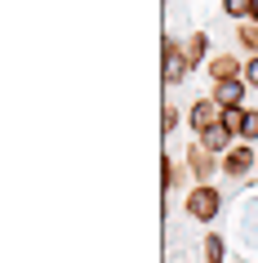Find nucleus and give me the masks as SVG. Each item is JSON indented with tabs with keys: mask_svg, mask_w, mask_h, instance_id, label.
Instances as JSON below:
<instances>
[{
	"mask_svg": "<svg viewBox=\"0 0 258 263\" xmlns=\"http://www.w3.org/2000/svg\"><path fill=\"white\" fill-rule=\"evenodd\" d=\"M183 210H187V219H196V223H214L218 214H223V192H218L214 183H196L187 192V201H183Z\"/></svg>",
	"mask_w": 258,
	"mask_h": 263,
	"instance_id": "obj_1",
	"label": "nucleus"
},
{
	"mask_svg": "<svg viewBox=\"0 0 258 263\" xmlns=\"http://www.w3.org/2000/svg\"><path fill=\"white\" fill-rule=\"evenodd\" d=\"M161 81L174 89V85H183L187 81V71H191V63H187V45H178L174 36H165V45H161Z\"/></svg>",
	"mask_w": 258,
	"mask_h": 263,
	"instance_id": "obj_2",
	"label": "nucleus"
},
{
	"mask_svg": "<svg viewBox=\"0 0 258 263\" xmlns=\"http://www.w3.org/2000/svg\"><path fill=\"white\" fill-rule=\"evenodd\" d=\"M183 165H187V174L196 183H209L214 179V174H223V156H214V152H205L201 143L191 139V147L187 152H183Z\"/></svg>",
	"mask_w": 258,
	"mask_h": 263,
	"instance_id": "obj_3",
	"label": "nucleus"
},
{
	"mask_svg": "<svg viewBox=\"0 0 258 263\" xmlns=\"http://www.w3.org/2000/svg\"><path fill=\"white\" fill-rule=\"evenodd\" d=\"M218 121H223V107H218V103H214L209 94H205V98H196V103L187 107V125L196 129V134H205V129H214Z\"/></svg>",
	"mask_w": 258,
	"mask_h": 263,
	"instance_id": "obj_4",
	"label": "nucleus"
},
{
	"mask_svg": "<svg viewBox=\"0 0 258 263\" xmlns=\"http://www.w3.org/2000/svg\"><path fill=\"white\" fill-rule=\"evenodd\" d=\"M254 165H258V152L249 147V143H236V147L223 156V174H227V179H245Z\"/></svg>",
	"mask_w": 258,
	"mask_h": 263,
	"instance_id": "obj_5",
	"label": "nucleus"
},
{
	"mask_svg": "<svg viewBox=\"0 0 258 263\" xmlns=\"http://www.w3.org/2000/svg\"><path fill=\"white\" fill-rule=\"evenodd\" d=\"M196 143H201L205 152H214V156H227V152H231V147H236V143H241V139H236V134H231L227 125L218 121L214 129H205V134H196Z\"/></svg>",
	"mask_w": 258,
	"mask_h": 263,
	"instance_id": "obj_6",
	"label": "nucleus"
},
{
	"mask_svg": "<svg viewBox=\"0 0 258 263\" xmlns=\"http://www.w3.org/2000/svg\"><path fill=\"white\" fill-rule=\"evenodd\" d=\"M205 71H209V81H214V85H223V81H241L245 58H236V54H214Z\"/></svg>",
	"mask_w": 258,
	"mask_h": 263,
	"instance_id": "obj_7",
	"label": "nucleus"
},
{
	"mask_svg": "<svg viewBox=\"0 0 258 263\" xmlns=\"http://www.w3.org/2000/svg\"><path fill=\"white\" fill-rule=\"evenodd\" d=\"M245 94H249V85L245 81H223L209 89V98H214L218 107H245Z\"/></svg>",
	"mask_w": 258,
	"mask_h": 263,
	"instance_id": "obj_8",
	"label": "nucleus"
},
{
	"mask_svg": "<svg viewBox=\"0 0 258 263\" xmlns=\"http://www.w3.org/2000/svg\"><path fill=\"white\" fill-rule=\"evenodd\" d=\"M187 63H191V71H196V67H209V36H205V31H191V41H187Z\"/></svg>",
	"mask_w": 258,
	"mask_h": 263,
	"instance_id": "obj_9",
	"label": "nucleus"
},
{
	"mask_svg": "<svg viewBox=\"0 0 258 263\" xmlns=\"http://www.w3.org/2000/svg\"><path fill=\"white\" fill-rule=\"evenodd\" d=\"M201 254H205V263H227V241H223V232H205L201 236Z\"/></svg>",
	"mask_w": 258,
	"mask_h": 263,
	"instance_id": "obj_10",
	"label": "nucleus"
},
{
	"mask_svg": "<svg viewBox=\"0 0 258 263\" xmlns=\"http://www.w3.org/2000/svg\"><path fill=\"white\" fill-rule=\"evenodd\" d=\"M161 165H165V192H174L178 183L187 179V165H183V161H174V156H165Z\"/></svg>",
	"mask_w": 258,
	"mask_h": 263,
	"instance_id": "obj_11",
	"label": "nucleus"
},
{
	"mask_svg": "<svg viewBox=\"0 0 258 263\" xmlns=\"http://www.w3.org/2000/svg\"><path fill=\"white\" fill-rule=\"evenodd\" d=\"M223 14H227V18H241V23H249V18H254V0H223Z\"/></svg>",
	"mask_w": 258,
	"mask_h": 263,
	"instance_id": "obj_12",
	"label": "nucleus"
},
{
	"mask_svg": "<svg viewBox=\"0 0 258 263\" xmlns=\"http://www.w3.org/2000/svg\"><path fill=\"white\" fill-rule=\"evenodd\" d=\"M236 41H241V49H245V54H258V23H241Z\"/></svg>",
	"mask_w": 258,
	"mask_h": 263,
	"instance_id": "obj_13",
	"label": "nucleus"
},
{
	"mask_svg": "<svg viewBox=\"0 0 258 263\" xmlns=\"http://www.w3.org/2000/svg\"><path fill=\"white\" fill-rule=\"evenodd\" d=\"M241 143H249V147H254V143H258V111H254V107H245V125H241Z\"/></svg>",
	"mask_w": 258,
	"mask_h": 263,
	"instance_id": "obj_14",
	"label": "nucleus"
},
{
	"mask_svg": "<svg viewBox=\"0 0 258 263\" xmlns=\"http://www.w3.org/2000/svg\"><path fill=\"white\" fill-rule=\"evenodd\" d=\"M223 125H227L231 134L241 139V125H245V107H223Z\"/></svg>",
	"mask_w": 258,
	"mask_h": 263,
	"instance_id": "obj_15",
	"label": "nucleus"
},
{
	"mask_svg": "<svg viewBox=\"0 0 258 263\" xmlns=\"http://www.w3.org/2000/svg\"><path fill=\"white\" fill-rule=\"evenodd\" d=\"M241 81L249 85V89H258V54H245V71H241Z\"/></svg>",
	"mask_w": 258,
	"mask_h": 263,
	"instance_id": "obj_16",
	"label": "nucleus"
},
{
	"mask_svg": "<svg viewBox=\"0 0 258 263\" xmlns=\"http://www.w3.org/2000/svg\"><path fill=\"white\" fill-rule=\"evenodd\" d=\"M161 125H165V134H174V129H178V107H174V103H165V111H161Z\"/></svg>",
	"mask_w": 258,
	"mask_h": 263,
	"instance_id": "obj_17",
	"label": "nucleus"
},
{
	"mask_svg": "<svg viewBox=\"0 0 258 263\" xmlns=\"http://www.w3.org/2000/svg\"><path fill=\"white\" fill-rule=\"evenodd\" d=\"M249 23H258V0H254V18H249Z\"/></svg>",
	"mask_w": 258,
	"mask_h": 263,
	"instance_id": "obj_18",
	"label": "nucleus"
}]
</instances>
